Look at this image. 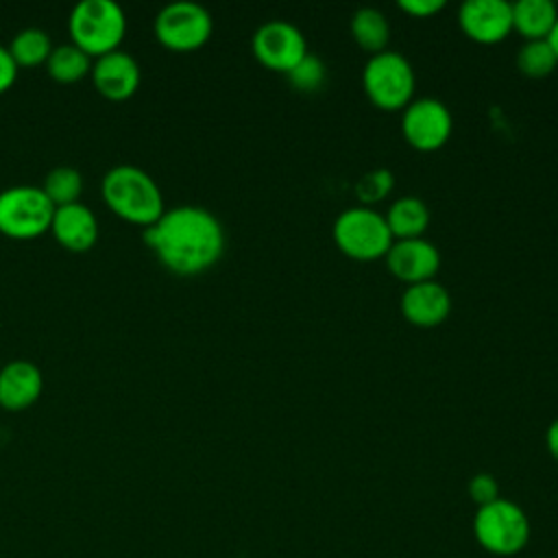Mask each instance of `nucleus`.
Segmentation results:
<instances>
[{
	"label": "nucleus",
	"mask_w": 558,
	"mask_h": 558,
	"mask_svg": "<svg viewBox=\"0 0 558 558\" xmlns=\"http://www.w3.org/2000/svg\"><path fill=\"white\" fill-rule=\"evenodd\" d=\"M144 242L168 270L196 275L220 259L225 229L209 209L201 205H177L144 227Z\"/></svg>",
	"instance_id": "nucleus-1"
},
{
	"label": "nucleus",
	"mask_w": 558,
	"mask_h": 558,
	"mask_svg": "<svg viewBox=\"0 0 558 558\" xmlns=\"http://www.w3.org/2000/svg\"><path fill=\"white\" fill-rule=\"evenodd\" d=\"M102 201L113 214L135 225H153L163 211V194L157 181L133 163L109 168L100 183Z\"/></svg>",
	"instance_id": "nucleus-2"
},
{
	"label": "nucleus",
	"mask_w": 558,
	"mask_h": 558,
	"mask_svg": "<svg viewBox=\"0 0 558 558\" xmlns=\"http://www.w3.org/2000/svg\"><path fill=\"white\" fill-rule=\"evenodd\" d=\"M72 41L89 57L118 48L126 31L124 9L116 0H78L68 17Z\"/></svg>",
	"instance_id": "nucleus-3"
},
{
	"label": "nucleus",
	"mask_w": 558,
	"mask_h": 558,
	"mask_svg": "<svg viewBox=\"0 0 558 558\" xmlns=\"http://www.w3.org/2000/svg\"><path fill=\"white\" fill-rule=\"evenodd\" d=\"M473 536L486 551L495 556H512L527 545L530 521L521 506L497 497L475 510Z\"/></svg>",
	"instance_id": "nucleus-4"
},
{
	"label": "nucleus",
	"mask_w": 558,
	"mask_h": 558,
	"mask_svg": "<svg viewBox=\"0 0 558 558\" xmlns=\"http://www.w3.org/2000/svg\"><path fill=\"white\" fill-rule=\"evenodd\" d=\"M331 233L336 246L357 262L384 257L392 244L386 218L366 205L344 209L333 220Z\"/></svg>",
	"instance_id": "nucleus-5"
},
{
	"label": "nucleus",
	"mask_w": 558,
	"mask_h": 558,
	"mask_svg": "<svg viewBox=\"0 0 558 558\" xmlns=\"http://www.w3.org/2000/svg\"><path fill=\"white\" fill-rule=\"evenodd\" d=\"M362 83L375 107L386 111L405 109L414 94V70L401 52L384 50L371 54L362 72Z\"/></svg>",
	"instance_id": "nucleus-6"
},
{
	"label": "nucleus",
	"mask_w": 558,
	"mask_h": 558,
	"mask_svg": "<svg viewBox=\"0 0 558 558\" xmlns=\"http://www.w3.org/2000/svg\"><path fill=\"white\" fill-rule=\"evenodd\" d=\"M54 205L41 185H11L0 192V233L9 238H35L50 229Z\"/></svg>",
	"instance_id": "nucleus-7"
},
{
	"label": "nucleus",
	"mask_w": 558,
	"mask_h": 558,
	"mask_svg": "<svg viewBox=\"0 0 558 558\" xmlns=\"http://www.w3.org/2000/svg\"><path fill=\"white\" fill-rule=\"evenodd\" d=\"M214 22L209 11L192 0H174L159 9L155 17V35L170 50L201 48L211 35Z\"/></svg>",
	"instance_id": "nucleus-8"
},
{
	"label": "nucleus",
	"mask_w": 558,
	"mask_h": 558,
	"mask_svg": "<svg viewBox=\"0 0 558 558\" xmlns=\"http://www.w3.org/2000/svg\"><path fill=\"white\" fill-rule=\"evenodd\" d=\"M251 48L257 61L275 72L292 70L307 54L303 33L286 20L264 22L253 33Z\"/></svg>",
	"instance_id": "nucleus-9"
},
{
	"label": "nucleus",
	"mask_w": 558,
	"mask_h": 558,
	"mask_svg": "<svg viewBox=\"0 0 558 558\" xmlns=\"http://www.w3.org/2000/svg\"><path fill=\"white\" fill-rule=\"evenodd\" d=\"M453 129L451 111L438 98H418L403 109L401 133L405 142L418 150L440 148Z\"/></svg>",
	"instance_id": "nucleus-10"
},
{
	"label": "nucleus",
	"mask_w": 558,
	"mask_h": 558,
	"mask_svg": "<svg viewBox=\"0 0 558 558\" xmlns=\"http://www.w3.org/2000/svg\"><path fill=\"white\" fill-rule=\"evenodd\" d=\"M384 257L388 270L408 286L434 279L440 268V253L425 238L392 240Z\"/></svg>",
	"instance_id": "nucleus-11"
},
{
	"label": "nucleus",
	"mask_w": 558,
	"mask_h": 558,
	"mask_svg": "<svg viewBox=\"0 0 558 558\" xmlns=\"http://www.w3.org/2000/svg\"><path fill=\"white\" fill-rule=\"evenodd\" d=\"M466 37L480 44H497L512 31V4L506 0H466L458 11Z\"/></svg>",
	"instance_id": "nucleus-12"
},
{
	"label": "nucleus",
	"mask_w": 558,
	"mask_h": 558,
	"mask_svg": "<svg viewBox=\"0 0 558 558\" xmlns=\"http://www.w3.org/2000/svg\"><path fill=\"white\" fill-rule=\"evenodd\" d=\"M142 70L133 54L116 48L111 52H105L96 57L92 65V81L96 89L111 98V100H124L140 87Z\"/></svg>",
	"instance_id": "nucleus-13"
},
{
	"label": "nucleus",
	"mask_w": 558,
	"mask_h": 558,
	"mask_svg": "<svg viewBox=\"0 0 558 558\" xmlns=\"http://www.w3.org/2000/svg\"><path fill=\"white\" fill-rule=\"evenodd\" d=\"M451 312V296L447 288L434 279L412 283L401 294V314L418 327H434Z\"/></svg>",
	"instance_id": "nucleus-14"
},
{
	"label": "nucleus",
	"mask_w": 558,
	"mask_h": 558,
	"mask_svg": "<svg viewBox=\"0 0 558 558\" xmlns=\"http://www.w3.org/2000/svg\"><path fill=\"white\" fill-rule=\"evenodd\" d=\"M44 388V375L31 360H11L0 368V405L24 410L33 405Z\"/></svg>",
	"instance_id": "nucleus-15"
},
{
	"label": "nucleus",
	"mask_w": 558,
	"mask_h": 558,
	"mask_svg": "<svg viewBox=\"0 0 558 558\" xmlns=\"http://www.w3.org/2000/svg\"><path fill=\"white\" fill-rule=\"evenodd\" d=\"M50 229L63 248L76 253L92 248L98 238V220L81 201L54 207Z\"/></svg>",
	"instance_id": "nucleus-16"
},
{
	"label": "nucleus",
	"mask_w": 558,
	"mask_h": 558,
	"mask_svg": "<svg viewBox=\"0 0 558 558\" xmlns=\"http://www.w3.org/2000/svg\"><path fill=\"white\" fill-rule=\"evenodd\" d=\"M384 218L392 240L423 238L429 225V207L418 196H401L388 207Z\"/></svg>",
	"instance_id": "nucleus-17"
},
{
	"label": "nucleus",
	"mask_w": 558,
	"mask_h": 558,
	"mask_svg": "<svg viewBox=\"0 0 558 558\" xmlns=\"http://www.w3.org/2000/svg\"><path fill=\"white\" fill-rule=\"evenodd\" d=\"M558 17V9L551 0H517L512 4V28H517L525 41L547 39Z\"/></svg>",
	"instance_id": "nucleus-18"
},
{
	"label": "nucleus",
	"mask_w": 558,
	"mask_h": 558,
	"mask_svg": "<svg viewBox=\"0 0 558 558\" xmlns=\"http://www.w3.org/2000/svg\"><path fill=\"white\" fill-rule=\"evenodd\" d=\"M351 35L360 48L371 54L384 52L390 39V24L375 7H362L351 15Z\"/></svg>",
	"instance_id": "nucleus-19"
},
{
	"label": "nucleus",
	"mask_w": 558,
	"mask_h": 558,
	"mask_svg": "<svg viewBox=\"0 0 558 558\" xmlns=\"http://www.w3.org/2000/svg\"><path fill=\"white\" fill-rule=\"evenodd\" d=\"M48 74L59 83H74L83 78L92 70V57L72 44H59L52 48L48 61H46Z\"/></svg>",
	"instance_id": "nucleus-20"
},
{
	"label": "nucleus",
	"mask_w": 558,
	"mask_h": 558,
	"mask_svg": "<svg viewBox=\"0 0 558 558\" xmlns=\"http://www.w3.org/2000/svg\"><path fill=\"white\" fill-rule=\"evenodd\" d=\"M7 48L17 65H37L48 61L54 46L50 41V35L44 28L26 26L13 35Z\"/></svg>",
	"instance_id": "nucleus-21"
},
{
	"label": "nucleus",
	"mask_w": 558,
	"mask_h": 558,
	"mask_svg": "<svg viewBox=\"0 0 558 558\" xmlns=\"http://www.w3.org/2000/svg\"><path fill=\"white\" fill-rule=\"evenodd\" d=\"M41 190L46 192V196L52 201L54 207L76 203L83 190V177L72 166H54L52 170L46 172Z\"/></svg>",
	"instance_id": "nucleus-22"
},
{
	"label": "nucleus",
	"mask_w": 558,
	"mask_h": 558,
	"mask_svg": "<svg viewBox=\"0 0 558 558\" xmlns=\"http://www.w3.org/2000/svg\"><path fill=\"white\" fill-rule=\"evenodd\" d=\"M556 65H558V57L551 50L547 39L525 41L517 52V68L525 76H532V78L547 76L556 70Z\"/></svg>",
	"instance_id": "nucleus-23"
},
{
	"label": "nucleus",
	"mask_w": 558,
	"mask_h": 558,
	"mask_svg": "<svg viewBox=\"0 0 558 558\" xmlns=\"http://www.w3.org/2000/svg\"><path fill=\"white\" fill-rule=\"evenodd\" d=\"M288 74V81L292 83L294 89L299 92H316L323 87L325 83V76H327V70H325V63L314 57V54H305L292 70L286 72Z\"/></svg>",
	"instance_id": "nucleus-24"
},
{
	"label": "nucleus",
	"mask_w": 558,
	"mask_h": 558,
	"mask_svg": "<svg viewBox=\"0 0 558 558\" xmlns=\"http://www.w3.org/2000/svg\"><path fill=\"white\" fill-rule=\"evenodd\" d=\"M395 185V177L388 168H375L364 172L357 183H355V194L357 198L368 207L371 203L381 201Z\"/></svg>",
	"instance_id": "nucleus-25"
},
{
	"label": "nucleus",
	"mask_w": 558,
	"mask_h": 558,
	"mask_svg": "<svg viewBox=\"0 0 558 558\" xmlns=\"http://www.w3.org/2000/svg\"><path fill=\"white\" fill-rule=\"evenodd\" d=\"M469 495L471 499L480 506L484 504H490L499 497V486H497V480L490 475V473H477L471 477L469 482Z\"/></svg>",
	"instance_id": "nucleus-26"
},
{
	"label": "nucleus",
	"mask_w": 558,
	"mask_h": 558,
	"mask_svg": "<svg viewBox=\"0 0 558 558\" xmlns=\"http://www.w3.org/2000/svg\"><path fill=\"white\" fill-rule=\"evenodd\" d=\"M399 7L414 17H429L438 13L445 7V2L442 0H401Z\"/></svg>",
	"instance_id": "nucleus-27"
},
{
	"label": "nucleus",
	"mask_w": 558,
	"mask_h": 558,
	"mask_svg": "<svg viewBox=\"0 0 558 558\" xmlns=\"http://www.w3.org/2000/svg\"><path fill=\"white\" fill-rule=\"evenodd\" d=\"M17 76V63L13 61L7 46L0 44V92L9 89Z\"/></svg>",
	"instance_id": "nucleus-28"
},
{
	"label": "nucleus",
	"mask_w": 558,
	"mask_h": 558,
	"mask_svg": "<svg viewBox=\"0 0 558 558\" xmlns=\"http://www.w3.org/2000/svg\"><path fill=\"white\" fill-rule=\"evenodd\" d=\"M545 442H547V449H549L551 458L558 462V418H554V421H551V425L547 427Z\"/></svg>",
	"instance_id": "nucleus-29"
},
{
	"label": "nucleus",
	"mask_w": 558,
	"mask_h": 558,
	"mask_svg": "<svg viewBox=\"0 0 558 558\" xmlns=\"http://www.w3.org/2000/svg\"><path fill=\"white\" fill-rule=\"evenodd\" d=\"M547 41H549L551 50H554V52H556V57H558V17H556V24H554L551 33L547 35Z\"/></svg>",
	"instance_id": "nucleus-30"
}]
</instances>
